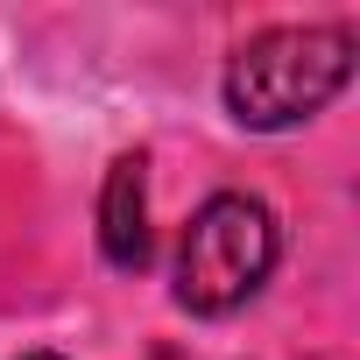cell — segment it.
Listing matches in <instances>:
<instances>
[{"label":"cell","mask_w":360,"mask_h":360,"mask_svg":"<svg viewBox=\"0 0 360 360\" xmlns=\"http://www.w3.org/2000/svg\"><path fill=\"white\" fill-rule=\"evenodd\" d=\"M276 255H283L276 212L262 198H248V191H219L184 226V248H176V304L191 318H226L269 283Z\"/></svg>","instance_id":"cell-2"},{"label":"cell","mask_w":360,"mask_h":360,"mask_svg":"<svg viewBox=\"0 0 360 360\" xmlns=\"http://www.w3.org/2000/svg\"><path fill=\"white\" fill-rule=\"evenodd\" d=\"M99 248L113 269H148V162L120 155L106 169V191H99Z\"/></svg>","instance_id":"cell-3"},{"label":"cell","mask_w":360,"mask_h":360,"mask_svg":"<svg viewBox=\"0 0 360 360\" xmlns=\"http://www.w3.org/2000/svg\"><path fill=\"white\" fill-rule=\"evenodd\" d=\"M22 360H64V353H22Z\"/></svg>","instance_id":"cell-4"},{"label":"cell","mask_w":360,"mask_h":360,"mask_svg":"<svg viewBox=\"0 0 360 360\" xmlns=\"http://www.w3.org/2000/svg\"><path fill=\"white\" fill-rule=\"evenodd\" d=\"M353 78V29L339 22H290V29H262L255 43L233 50L226 64V106L240 127L283 134L304 127L311 113H325Z\"/></svg>","instance_id":"cell-1"}]
</instances>
